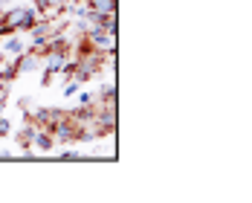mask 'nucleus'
<instances>
[{"label":"nucleus","instance_id":"20e7f679","mask_svg":"<svg viewBox=\"0 0 252 203\" xmlns=\"http://www.w3.org/2000/svg\"><path fill=\"white\" fill-rule=\"evenodd\" d=\"M52 32H55V26H52L47 18H38V24L29 29V44H26V50H38V47L50 38Z\"/></svg>","mask_w":252,"mask_h":203},{"label":"nucleus","instance_id":"39448f33","mask_svg":"<svg viewBox=\"0 0 252 203\" xmlns=\"http://www.w3.org/2000/svg\"><path fill=\"white\" fill-rule=\"evenodd\" d=\"M15 67H18V76H24V73H38V70H41V52L24 50L15 58Z\"/></svg>","mask_w":252,"mask_h":203},{"label":"nucleus","instance_id":"6e6552de","mask_svg":"<svg viewBox=\"0 0 252 203\" xmlns=\"http://www.w3.org/2000/svg\"><path fill=\"white\" fill-rule=\"evenodd\" d=\"M87 9H93V12H101V15H113L116 12V0H81Z\"/></svg>","mask_w":252,"mask_h":203},{"label":"nucleus","instance_id":"ddd939ff","mask_svg":"<svg viewBox=\"0 0 252 203\" xmlns=\"http://www.w3.org/2000/svg\"><path fill=\"white\" fill-rule=\"evenodd\" d=\"M78 93V81L76 78H67V87H64V96H76Z\"/></svg>","mask_w":252,"mask_h":203},{"label":"nucleus","instance_id":"0eeeda50","mask_svg":"<svg viewBox=\"0 0 252 203\" xmlns=\"http://www.w3.org/2000/svg\"><path fill=\"white\" fill-rule=\"evenodd\" d=\"M0 41H3V52H6V55H12V58H18V55L26 50V41L21 38V35H15V32H9V35H6V38H0Z\"/></svg>","mask_w":252,"mask_h":203},{"label":"nucleus","instance_id":"f8f14e48","mask_svg":"<svg viewBox=\"0 0 252 203\" xmlns=\"http://www.w3.org/2000/svg\"><path fill=\"white\" fill-rule=\"evenodd\" d=\"M9 131H12L9 116H3V113H0V139H3V136H9Z\"/></svg>","mask_w":252,"mask_h":203},{"label":"nucleus","instance_id":"f257e3e1","mask_svg":"<svg viewBox=\"0 0 252 203\" xmlns=\"http://www.w3.org/2000/svg\"><path fill=\"white\" fill-rule=\"evenodd\" d=\"M0 18L12 26V32H29L32 26L38 24V18H41V15H38L32 6H12V9H6Z\"/></svg>","mask_w":252,"mask_h":203},{"label":"nucleus","instance_id":"f3484780","mask_svg":"<svg viewBox=\"0 0 252 203\" xmlns=\"http://www.w3.org/2000/svg\"><path fill=\"white\" fill-rule=\"evenodd\" d=\"M9 32H12V26H9L6 21H3V18H0V38H6Z\"/></svg>","mask_w":252,"mask_h":203},{"label":"nucleus","instance_id":"7ed1b4c3","mask_svg":"<svg viewBox=\"0 0 252 203\" xmlns=\"http://www.w3.org/2000/svg\"><path fill=\"white\" fill-rule=\"evenodd\" d=\"M67 55H70V52H47V55H41V70H44L41 81H44V84H52V78L58 76L61 67L67 64Z\"/></svg>","mask_w":252,"mask_h":203},{"label":"nucleus","instance_id":"4468645a","mask_svg":"<svg viewBox=\"0 0 252 203\" xmlns=\"http://www.w3.org/2000/svg\"><path fill=\"white\" fill-rule=\"evenodd\" d=\"M6 99H9V81H0V110H3Z\"/></svg>","mask_w":252,"mask_h":203},{"label":"nucleus","instance_id":"9d476101","mask_svg":"<svg viewBox=\"0 0 252 203\" xmlns=\"http://www.w3.org/2000/svg\"><path fill=\"white\" fill-rule=\"evenodd\" d=\"M15 78H18V67H15V61H12L9 67H3V70H0V81H9V84H12Z\"/></svg>","mask_w":252,"mask_h":203},{"label":"nucleus","instance_id":"1a4fd4ad","mask_svg":"<svg viewBox=\"0 0 252 203\" xmlns=\"http://www.w3.org/2000/svg\"><path fill=\"white\" fill-rule=\"evenodd\" d=\"M35 131H38L35 125H26L24 131H21V136H18V139H21V145H24V148H32V136H35Z\"/></svg>","mask_w":252,"mask_h":203},{"label":"nucleus","instance_id":"dca6fc26","mask_svg":"<svg viewBox=\"0 0 252 203\" xmlns=\"http://www.w3.org/2000/svg\"><path fill=\"white\" fill-rule=\"evenodd\" d=\"M50 6H52V12H61V9H67V3H64V0H50Z\"/></svg>","mask_w":252,"mask_h":203},{"label":"nucleus","instance_id":"f03ea898","mask_svg":"<svg viewBox=\"0 0 252 203\" xmlns=\"http://www.w3.org/2000/svg\"><path fill=\"white\" fill-rule=\"evenodd\" d=\"M47 131H52L55 145H73V142H78V122H73L70 116H61V119L52 122Z\"/></svg>","mask_w":252,"mask_h":203},{"label":"nucleus","instance_id":"423d86ee","mask_svg":"<svg viewBox=\"0 0 252 203\" xmlns=\"http://www.w3.org/2000/svg\"><path fill=\"white\" fill-rule=\"evenodd\" d=\"M32 148L41 151V154L55 151V136H52V131H35V136H32Z\"/></svg>","mask_w":252,"mask_h":203},{"label":"nucleus","instance_id":"2eb2a0df","mask_svg":"<svg viewBox=\"0 0 252 203\" xmlns=\"http://www.w3.org/2000/svg\"><path fill=\"white\" fill-rule=\"evenodd\" d=\"M93 102H96L93 93H87V90H84V93H78V104H93Z\"/></svg>","mask_w":252,"mask_h":203},{"label":"nucleus","instance_id":"a211bd4d","mask_svg":"<svg viewBox=\"0 0 252 203\" xmlns=\"http://www.w3.org/2000/svg\"><path fill=\"white\" fill-rule=\"evenodd\" d=\"M61 160H81V157H78V154H73V151H64V154H61Z\"/></svg>","mask_w":252,"mask_h":203},{"label":"nucleus","instance_id":"9b49d317","mask_svg":"<svg viewBox=\"0 0 252 203\" xmlns=\"http://www.w3.org/2000/svg\"><path fill=\"white\" fill-rule=\"evenodd\" d=\"M32 9L44 18V15H50L52 12V6H50V0H32Z\"/></svg>","mask_w":252,"mask_h":203}]
</instances>
